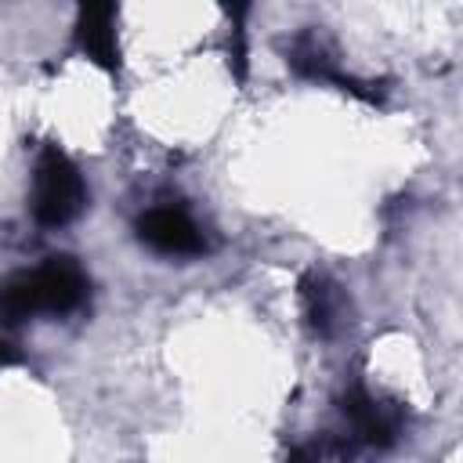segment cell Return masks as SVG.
<instances>
[{
    "mask_svg": "<svg viewBox=\"0 0 463 463\" xmlns=\"http://www.w3.org/2000/svg\"><path fill=\"white\" fill-rule=\"evenodd\" d=\"M87 206V184L76 163L61 148H43L33 170V217L43 228H61L76 221Z\"/></svg>",
    "mask_w": 463,
    "mask_h": 463,
    "instance_id": "2",
    "label": "cell"
},
{
    "mask_svg": "<svg viewBox=\"0 0 463 463\" xmlns=\"http://www.w3.org/2000/svg\"><path fill=\"white\" fill-rule=\"evenodd\" d=\"M87 297V275L72 257H47L40 268L22 271L0 293V315L7 322L29 315H65Z\"/></svg>",
    "mask_w": 463,
    "mask_h": 463,
    "instance_id": "1",
    "label": "cell"
},
{
    "mask_svg": "<svg viewBox=\"0 0 463 463\" xmlns=\"http://www.w3.org/2000/svg\"><path fill=\"white\" fill-rule=\"evenodd\" d=\"M7 362H14V351H11V347L0 340V365H7Z\"/></svg>",
    "mask_w": 463,
    "mask_h": 463,
    "instance_id": "8",
    "label": "cell"
},
{
    "mask_svg": "<svg viewBox=\"0 0 463 463\" xmlns=\"http://www.w3.org/2000/svg\"><path fill=\"white\" fill-rule=\"evenodd\" d=\"M300 293H304L307 322H311L318 333H329L333 322H336V315H340V293H336V286H333L329 279H322V275L311 271V275L300 282Z\"/></svg>",
    "mask_w": 463,
    "mask_h": 463,
    "instance_id": "6",
    "label": "cell"
},
{
    "mask_svg": "<svg viewBox=\"0 0 463 463\" xmlns=\"http://www.w3.org/2000/svg\"><path fill=\"white\" fill-rule=\"evenodd\" d=\"M297 463H329V456H326V449H318V445H311V449H304V452H297Z\"/></svg>",
    "mask_w": 463,
    "mask_h": 463,
    "instance_id": "7",
    "label": "cell"
},
{
    "mask_svg": "<svg viewBox=\"0 0 463 463\" xmlns=\"http://www.w3.org/2000/svg\"><path fill=\"white\" fill-rule=\"evenodd\" d=\"M76 43L101 69L116 72L119 43H116V7L112 4H83L76 14Z\"/></svg>",
    "mask_w": 463,
    "mask_h": 463,
    "instance_id": "5",
    "label": "cell"
},
{
    "mask_svg": "<svg viewBox=\"0 0 463 463\" xmlns=\"http://www.w3.org/2000/svg\"><path fill=\"white\" fill-rule=\"evenodd\" d=\"M137 235L141 242H148L156 253L166 257H195L206 250L199 224L181 206H152L148 213H141Z\"/></svg>",
    "mask_w": 463,
    "mask_h": 463,
    "instance_id": "3",
    "label": "cell"
},
{
    "mask_svg": "<svg viewBox=\"0 0 463 463\" xmlns=\"http://www.w3.org/2000/svg\"><path fill=\"white\" fill-rule=\"evenodd\" d=\"M344 416L351 420L354 427V438L362 445H373V449H387L398 441V430H402V416L394 405H383L376 402L373 394H365L362 387H351L340 402Z\"/></svg>",
    "mask_w": 463,
    "mask_h": 463,
    "instance_id": "4",
    "label": "cell"
}]
</instances>
